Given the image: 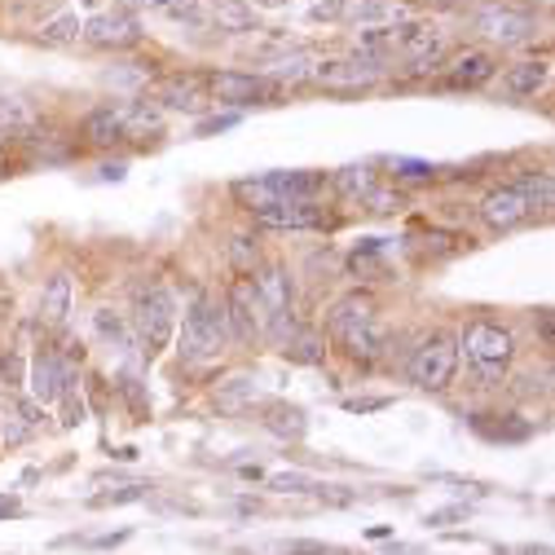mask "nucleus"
<instances>
[{
    "label": "nucleus",
    "mask_w": 555,
    "mask_h": 555,
    "mask_svg": "<svg viewBox=\"0 0 555 555\" xmlns=\"http://www.w3.org/2000/svg\"><path fill=\"white\" fill-rule=\"evenodd\" d=\"M80 31L93 49H132L137 40H142V23H137L128 10H102Z\"/></svg>",
    "instance_id": "obj_14"
},
{
    "label": "nucleus",
    "mask_w": 555,
    "mask_h": 555,
    "mask_svg": "<svg viewBox=\"0 0 555 555\" xmlns=\"http://www.w3.org/2000/svg\"><path fill=\"white\" fill-rule=\"evenodd\" d=\"M331 185H335L344 198H366V194L379 185V172H375L371 164H353V168H339V172L331 177Z\"/></svg>",
    "instance_id": "obj_26"
},
{
    "label": "nucleus",
    "mask_w": 555,
    "mask_h": 555,
    "mask_svg": "<svg viewBox=\"0 0 555 555\" xmlns=\"http://www.w3.org/2000/svg\"><path fill=\"white\" fill-rule=\"evenodd\" d=\"M472 27L490 40V44H503V49H520V44H533L538 31H542V18L529 10V5H512V0H485V5L472 14Z\"/></svg>",
    "instance_id": "obj_5"
},
{
    "label": "nucleus",
    "mask_w": 555,
    "mask_h": 555,
    "mask_svg": "<svg viewBox=\"0 0 555 555\" xmlns=\"http://www.w3.org/2000/svg\"><path fill=\"white\" fill-rule=\"evenodd\" d=\"M459 375V339L450 331H433L410 358V384L424 392H441L450 388Z\"/></svg>",
    "instance_id": "obj_7"
},
{
    "label": "nucleus",
    "mask_w": 555,
    "mask_h": 555,
    "mask_svg": "<svg viewBox=\"0 0 555 555\" xmlns=\"http://www.w3.org/2000/svg\"><path fill=\"white\" fill-rule=\"evenodd\" d=\"M428 5H437V10H459V5H467V0H428Z\"/></svg>",
    "instance_id": "obj_48"
},
{
    "label": "nucleus",
    "mask_w": 555,
    "mask_h": 555,
    "mask_svg": "<svg viewBox=\"0 0 555 555\" xmlns=\"http://www.w3.org/2000/svg\"><path fill=\"white\" fill-rule=\"evenodd\" d=\"M132 538V529H119V533H102V538H89V546H98V551H111V546H124Z\"/></svg>",
    "instance_id": "obj_40"
},
{
    "label": "nucleus",
    "mask_w": 555,
    "mask_h": 555,
    "mask_svg": "<svg viewBox=\"0 0 555 555\" xmlns=\"http://www.w3.org/2000/svg\"><path fill=\"white\" fill-rule=\"evenodd\" d=\"M260 401V379L256 375H230L221 388H217V405L225 410V414H238V410H247V405H256Z\"/></svg>",
    "instance_id": "obj_25"
},
{
    "label": "nucleus",
    "mask_w": 555,
    "mask_h": 555,
    "mask_svg": "<svg viewBox=\"0 0 555 555\" xmlns=\"http://www.w3.org/2000/svg\"><path fill=\"white\" fill-rule=\"evenodd\" d=\"M516 185L529 194V203L538 207V212H551V203H555V181L546 168H533V172H520Z\"/></svg>",
    "instance_id": "obj_28"
},
{
    "label": "nucleus",
    "mask_w": 555,
    "mask_h": 555,
    "mask_svg": "<svg viewBox=\"0 0 555 555\" xmlns=\"http://www.w3.org/2000/svg\"><path fill=\"white\" fill-rule=\"evenodd\" d=\"M260 230H326L331 217L322 203H309V198H287V203H273V207H260L251 212Z\"/></svg>",
    "instance_id": "obj_13"
},
{
    "label": "nucleus",
    "mask_w": 555,
    "mask_h": 555,
    "mask_svg": "<svg viewBox=\"0 0 555 555\" xmlns=\"http://www.w3.org/2000/svg\"><path fill=\"white\" fill-rule=\"evenodd\" d=\"M102 177H106V181H119V177H124V164H106Z\"/></svg>",
    "instance_id": "obj_47"
},
{
    "label": "nucleus",
    "mask_w": 555,
    "mask_h": 555,
    "mask_svg": "<svg viewBox=\"0 0 555 555\" xmlns=\"http://www.w3.org/2000/svg\"><path fill=\"white\" fill-rule=\"evenodd\" d=\"M533 217H538V207L529 203V194H525L516 181L490 190V194H485V203H480V221L490 225V230H499V234L520 230V225H529Z\"/></svg>",
    "instance_id": "obj_9"
},
{
    "label": "nucleus",
    "mask_w": 555,
    "mask_h": 555,
    "mask_svg": "<svg viewBox=\"0 0 555 555\" xmlns=\"http://www.w3.org/2000/svg\"><path fill=\"white\" fill-rule=\"evenodd\" d=\"M463 516H467L463 507H446V512H433L428 525H450V520H463Z\"/></svg>",
    "instance_id": "obj_43"
},
{
    "label": "nucleus",
    "mask_w": 555,
    "mask_h": 555,
    "mask_svg": "<svg viewBox=\"0 0 555 555\" xmlns=\"http://www.w3.org/2000/svg\"><path fill=\"white\" fill-rule=\"evenodd\" d=\"M551 80V62L546 57H529V62H516L507 66V76H503V93L507 98H538Z\"/></svg>",
    "instance_id": "obj_19"
},
{
    "label": "nucleus",
    "mask_w": 555,
    "mask_h": 555,
    "mask_svg": "<svg viewBox=\"0 0 555 555\" xmlns=\"http://www.w3.org/2000/svg\"><path fill=\"white\" fill-rule=\"evenodd\" d=\"M538 331H542V344H546V349H551V344H555V318H551V309H538Z\"/></svg>",
    "instance_id": "obj_41"
},
{
    "label": "nucleus",
    "mask_w": 555,
    "mask_h": 555,
    "mask_svg": "<svg viewBox=\"0 0 555 555\" xmlns=\"http://www.w3.org/2000/svg\"><path fill=\"white\" fill-rule=\"evenodd\" d=\"M392 172H397L401 181H433V177H437V168L424 164V159H392Z\"/></svg>",
    "instance_id": "obj_35"
},
{
    "label": "nucleus",
    "mask_w": 555,
    "mask_h": 555,
    "mask_svg": "<svg viewBox=\"0 0 555 555\" xmlns=\"http://www.w3.org/2000/svg\"><path fill=\"white\" fill-rule=\"evenodd\" d=\"M362 203L371 207V212H397V207H405V198H401V194H392V190H379V185H375V190H371Z\"/></svg>",
    "instance_id": "obj_37"
},
{
    "label": "nucleus",
    "mask_w": 555,
    "mask_h": 555,
    "mask_svg": "<svg viewBox=\"0 0 555 555\" xmlns=\"http://www.w3.org/2000/svg\"><path fill=\"white\" fill-rule=\"evenodd\" d=\"M57 401H62V424H66V428H76V424L85 420V401H80V392H76L72 379H66V388H62Z\"/></svg>",
    "instance_id": "obj_33"
},
{
    "label": "nucleus",
    "mask_w": 555,
    "mask_h": 555,
    "mask_svg": "<svg viewBox=\"0 0 555 555\" xmlns=\"http://www.w3.org/2000/svg\"><path fill=\"white\" fill-rule=\"evenodd\" d=\"M260 424H264L273 437H283V441H300V437L309 433V414H305L300 405H292V401H269Z\"/></svg>",
    "instance_id": "obj_21"
},
{
    "label": "nucleus",
    "mask_w": 555,
    "mask_h": 555,
    "mask_svg": "<svg viewBox=\"0 0 555 555\" xmlns=\"http://www.w3.org/2000/svg\"><path fill=\"white\" fill-rule=\"evenodd\" d=\"M225 256H230V269L243 273V278L260 269V243H256L251 234H234L230 247H225Z\"/></svg>",
    "instance_id": "obj_29"
},
{
    "label": "nucleus",
    "mask_w": 555,
    "mask_h": 555,
    "mask_svg": "<svg viewBox=\"0 0 555 555\" xmlns=\"http://www.w3.org/2000/svg\"><path fill=\"white\" fill-rule=\"evenodd\" d=\"M269 490H278V494H305V490H318V480H309L300 472H283V476L269 480Z\"/></svg>",
    "instance_id": "obj_34"
},
{
    "label": "nucleus",
    "mask_w": 555,
    "mask_h": 555,
    "mask_svg": "<svg viewBox=\"0 0 555 555\" xmlns=\"http://www.w3.org/2000/svg\"><path fill=\"white\" fill-rule=\"evenodd\" d=\"M225 339H230V322H225V300L217 296H198L185 313L181 326V362H212L225 353Z\"/></svg>",
    "instance_id": "obj_3"
},
{
    "label": "nucleus",
    "mask_w": 555,
    "mask_h": 555,
    "mask_svg": "<svg viewBox=\"0 0 555 555\" xmlns=\"http://www.w3.org/2000/svg\"><path fill=\"white\" fill-rule=\"evenodd\" d=\"M66 379H72V366H66L53 349H40V353L31 358V375H27V384H31V397H36L40 410H44V405H57Z\"/></svg>",
    "instance_id": "obj_16"
},
{
    "label": "nucleus",
    "mask_w": 555,
    "mask_h": 555,
    "mask_svg": "<svg viewBox=\"0 0 555 555\" xmlns=\"http://www.w3.org/2000/svg\"><path fill=\"white\" fill-rule=\"evenodd\" d=\"M172 326H177V305L164 287H146L137 292V305H132V335L142 344L146 358H159L172 339Z\"/></svg>",
    "instance_id": "obj_6"
},
{
    "label": "nucleus",
    "mask_w": 555,
    "mask_h": 555,
    "mask_svg": "<svg viewBox=\"0 0 555 555\" xmlns=\"http://www.w3.org/2000/svg\"><path fill=\"white\" fill-rule=\"evenodd\" d=\"M494 76H499V57H494L490 49H467V53H459V57L450 62L446 89H459V93H467V89H485Z\"/></svg>",
    "instance_id": "obj_15"
},
{
    "label": "nucleus",
    "mask_w": 555,
    "mask_h": 555,
    "mask_svg": "<svg viewBox=\"0 0 555 555\" xmlns=\"http://www.w3.org/2000/svg\"><path fill=\"white\" fill-rule=\"evenodd\" d=\"M309 18L313 23H339V18H349V0H313Z\"/></svg>",
    "instance_id": "obj_36"
},
{
    "label": "nucleus",
    "mask_w": 555,
    "mask_h": 555,
    "mask_svg": "<svg viewBox=\"0 0 555 555\" xmlns=\"http://www.w3.org/2000/svg\"><path fill=\"white\" fill-rule=\"evenodd\" d=\"M392 555H414V551L410 546H392Z\"/></svg>",
    "instance_id": "obj_49"
},
{
    "label": "nucleus",
    "mask_w": 555,
    "mask_h": 555,
    "mask_svg": "<svg viewBox=\"0 0 555 555\" xmlns=\"http://www.w3.org/2000/svg\"><path fill=\"white\" fill-rule=\"evenodd\" d=\"M384 5H388V0H384Z\"/></svg>",
    "instance_id": "obj_50"
},
{
    "label": "nucleus",
    "mask_w": 555,
    "mask_h": 555,
    "mask_svg": "<svg viewBox=\"0 0 555 555\" xmlns=\"http://www.w3.org/2000/svg\"><path fill=\"white\" fill-rule=\"evenodd\" d=\"M36 40L40 44H72V40H80V14H57V18H49L40 31H36Z\"/></svg>",
    "instance_id": "obj_30"
},
{
    "label": "nucleus",
    "mask_w": 555,
    "mask_h": 555,
    "mask_svg": "<svg viewBox=\"0 0 555 555\" xmlns=\"http://www.w3.org/2000/svg\"><path fill=\"white\" fill-rule=\"evenodd\" d=\"M80 132L89 137L93 146H115L119 137H124V106H98V111H89L85 124H80Z\"/></svg>",
    "instance_id": "obj_23"
},
{
    "label": "nucleus",
    "mask_w": 555,
    "mask_h": 555,
    "mask_svg": "<svg viewBox=\"0 0 555 555\" xmlns=\"http://www.w3.org/2000/svg\"><path fill=\"white\" fill-rule=\"evenodd\" d=\"M225 322H230V335L238 344H256L264 335L260 300H256L251 278H238V283H230V292H225Z\"/></svg>",
    "instance_id": "obj_12"
},
{
    "label": "nucleus",
    "mask_w": 555,
    "mask_h": 555,
    "mask_svg": "<svg viewBox=\"0 0 555 555\" xmlns=\"http://www.w3.org/2000/svg\"><path fill=\"white\" fill-rule=\"evenodd\" d=\"M313 66H318L313 53H309V49H296L292 57H283V62L273 66L269 80H273V85H305V80H313Z\"/></svg>",
    "instance_id": "obj_27"
},
{
    "label": "nucleus",
    "mask_w": 555,
    "mask_h": 555,
    "mask_svg": "<svg viewBox=\"0 0 555 555\" xmlns=\"http://www.w3.org/2000/svg\"><path fill=\"white\" fill-rule=\"evenodd\" d=\"M256 300H260V322H264V335L273 344H283L292 331H296V283L283 264H264L256 278Z\"/></svg>",
    "instance_id": "obj_4"
},
{
    "label": "nucleus",
    "mask_w": 555,
    "mask_h": 555,
    "mask_svg": "<svg viewBox=\"0 0 555 555\" xmlns=\"http://www.w3.org/2000/svg\"><path fill=\"white\" fill-rule=\"evenodd\" d=\"M23 512V503L14 499V494H0V520H10V516H18Z\"/></svg>",
    "instance_id": "obj_44"
},
{
    "label": "nucleus",
    "mask_w": 555,
    "mask_h": 555,
    "mask_svg": "<svg viewBox=\"0 0 555 555\" xmlns=\"http://www.w3.org/2000/svg\"><path fill=\"white\" fill-rule=\"evenodd\" d=\"M459 353H467V366L476 371L480 388H499L516 362V335L503 322H467L459 335Z\"/></svg>",
    "instance_id": "obj_2"
},
{
    "label": "nucleus",
    "mask_w": 555,
    "mask_h": 555,
    "mask_svg": "<svg viewBox=\"0 0 555 555\" xmlns=\"http://www.w3.org/2000/svg\"><path fill=\"white\" fill-rule=\"evenodd\" d=\"M499 555H551V546H503Z\"/></svg>",
    "instance_id": "obj_46"
},
{
    "label": "nucleus",
    "mask_w": 555,
    "mask_h": 555,
    "mask_svg": "<svg viewBox=\"0 0 555 555\" xmlns=\"http://www.w3.org/2000/svg\"><path fill=\"white\" fill-rule=\"evenodd\" d=\"M132 5H137V10H155V14H168V10L177 5V0H132Z\"/></svg>",
    "instance_id": "obj_45"
},
{
    "label": "nucleus",
    "mask_w": 555,
    "mask_h": 555,
    "mask_svg": "<svg viewBox=\"0 0 555 555\" xmlns=\"http://www.w3.org/2000/svg\"><path fill=\"white\" fill-rule=\"evenodd\" d=\"M344 405H349L353 414H371V410H384L388 397H358V401H344Z\"/></svg>",
    "instance_id": "obj_42"
},
{
    "label": "nucleus",
    "mask_w": 555,
    "mask_h": 555,
    "mask_svg": "<svg viewBox=\"0 0 555 555\" xmlns=\"http://www.w3.org/2000/svg\"><path fill=\"white\" fill-rule=\"evenodd\" d=\"M93 326H98V331H102L106 339H124V335H128L115 309H98V313H93Z\"/></svg>",
    "instance_id": "obj_38"
},
{
    "label": "nucleus",
    "mask_w": 555,
    "mask_h": 555,
    "mask_svg": "<svg viewBox=\"0 0 555 555\" xmlns=\"http://www.w3.org/2000/svg\"><path fill=\"white\" fill-rule=\"evenodd\" d=\"M203 93H207V76H198V72H177L155 85V102L168 111H194V106H203Z\"/></svg>",
    "instance_id": "obj_18"
},
{
    "label": "nucleus",
    "mask_w": 555,
    "mask_h": 555,
    "mask_svg": "<svg viewBox=\"0 0 555 555\" xmlns=\"http://www.w3.org/2000/svg\"><path fill=\"white\" fill-rule=\"evenodd\" d=\"M207 14H212V27L221 36H247V31L260 27V14L247 5V0H212Z\"/></svg>",
    "instance_id": "obj_20"
},
{
    "label": "nucleus",
    "mask_w": 555,
    "mask_h": 555,
    "mask_svg": "<svg viewBox=\"0 0 555 555\" xmlns=\"http://www.w3.org/2000/svg\"><path fill=\"white\" fill-rule=\"evenodd\" d=\"M207 93H212L221 106L247 111V106H264L278 98V85L269 76H247V72H212L207 76Z\"/></svg>",
    "instance_id": "obj_8"
},
{
    "label": "nucleus",
    "mask_w": 555,
    "mask_h": 555,
    "mask_svg": "<svg viewBox=\"0 0 555 555\" xmlns=\"http://www.w3.org/2000/svg\"><path fill=\"white\" fill-rule=\"evenodd\" d=\"M446 31L441 27H433V23H405V31H401V44H397V53L405 57V66L414 76H424V72H433V66H441V57H446Z\"/></svg>",
    "instance_id": "obj_11"
},
{
    "label": "nucleus",
    "mask_w": 555,
    "mask_h": 555,
    "mask_svg": "<svg viewBox=\"0 0 555 555\" xmlns=\"http://www.w3.org/2000/svg\"><path fill=\"white\" fill-rule=\"evenodd\" d=\"M238 124V111H230V115H212V119H203L194 132L198 137H212V132H225V128H234Z\"/></svg>",
    "instance_id": "obj_39"
},
{
    "label": "nucleus",
    "mask_w": 555,
    "mask_h": 555,
    "mask_svg": "<svg viewBox=\"0 0 555 555\" xmlns=\"http://www.w3.org/2000/svg\"><path fill=\"white\" fill-rule=\"evenodd\" d=\"M326 331L335 339L339 353H349L353 362H375L388 349V331L379 322L375 296L371 292H349L326 309Z\"/></svg>",
    "instance_id": "obj_1"
},
{
    "label": "nucleus",
    "mask_w": 555,
    "mask_h": 555,
    "mask_svg": "<svg viewBox=\"0 0 555 555\" xmlns=\"http://www.w3.org/2000/svg\"><path fill=\"white\" fill-rule=\"evenodd\" d=\"M384 238H366L353 256H349V273H362V278H371V273H384Z\"/></svg>",
    "instance_id": "obj_31"
},
{
    "label": "nucleus",
    "mask_w": 555,
    "mask_h": 555,
    "mask_svg": "<svg viewBox=\"0 0 555 555\" xmlns=\"http://www.w3.org/2000/svg\"><path fill=\"white\" fill-rule=\"evenodd\" d=\"M72 296H76L72 273H53L44 283V296H40V322L44 326H62L66 313H72Z\"/></svg>",
    "instance_id": "obj_22"
},
{
    "label": "nucleus",
    "mask_w": 555,
    "mask_h": 555,
    "mask_svg": "<svg viewBox=\"0 0 555 555\" xmlns=\"http://www.w3.org/2000/svg\"><path fill=\"white\" fill-rule=\"evenodd\" d=\"M467 428L485 441H494V446H525L538 433L529 420H520V414H472Z\"/></svg>",
    "instance_id": "obj_17"
},
{
    "label": "nucleus",
    "mask_w": 555,
    "mask_h": 555,
    "mask_svg": "<svg viewBox=\"0 0 555 555\" xmlns=\"http://www.w3.org/2000/svg\"><path fill=\"white\" fill-rule=\"evenodd\" d=\"M384 76H388V62L384 57H366V53L339 57V62H318L313 66V80L326 85V89H358V85H375Z\"/></svg>",
    "instance_id": "obj_10"
},
{
    "label": "nucleus",
    "mask_w": 555,
    "mask_h": 555,
    "mask_svg": "<svg viewBox=\"0 0 555 555\" xmlns=\"http://www.w3.org/2000/svg\"><path fill=\"white\" fill-rule=\"evenodd\" d=\"M283 353L287 362H300V366H318L326 358V339L313 331V326H296L287 339H283Z\"/></svg>",
    "instance_id": "obj_24"
},
{
    "label": "nucleus",
    "mask_w": 555,
    "mask_h": 555,
    "mask_svg": "<svg viewBox=\"0 0 555 555\" xmlns=\"http://www.w3.org/2000/svg\"><path fill=\"white\" fill-rule=\"evenodd\" d=\"M146 499V485H124V490H111V494H93L89 507H124V503H142Z\"/></svg>",
    "instance_id": "obj_32"
}]
</instances>
